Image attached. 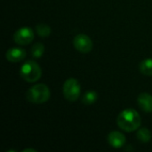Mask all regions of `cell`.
I'll list each match as a JSON object with an SVG mask.
<instances>
[{
    "label": "cell",
    "mask_w": 152,
    "mask_h": 152,
    "mask_svg": "<svg viewBox=\"0 0 152 152\" xmlns=\"http://www.w3.org/2000/svg\"><path fill=\"white\" fill-rule=\"evenodd\" d=\"M136 137H137V139H138L141 142H144V143L149 142L151 140V132L148 128H146V127L140 128V129H138V131H137Z\"/></svg>",
    "instance_id": "11"
},
{
    "label": "cell",
    "mask_w": 152,
    "mask_h": 152,
    "mask_svg": "<svg viewBox=\"0 0 152 152\" xmlns=\"http://www.w3.org/2000/svg\"><path fill=\"white\" fill-rule=\"evenodd\" d=\"M51 97L49 87L45 84H37L31 86L26 93V99L33 104H42L46 102Z\"/></svg>",
    "instance_id": "2"
},
{
    "label": "cell",
    "mask_w": 152,
    "mask_h": 152,
    "mask_svg": "<svg viewBox=\"0 0 152 152\" xmlns=\"http://www.w3.org/2000/svg\"><path fill=\"white\" fill-rule=\"evenodd\" d=\"M139 69L142 74L145 76H152V58H148L140 62Z\"/></svg>",
    "instance_id": "10"
},
{
    "label": "cell",
    "mask_w": 152,
    "mask_h": 152,
    "mask_svg": "<svg viewBox=\"0 0 152 152\" xmlns=\"http://www.w3.org/2000/svg\"><path fill=\"white\" fill-rule=\"evenodd\" d=\"M27 53L20 47H12L6 51L5 59L10 62H20L26 58Z\"/></svg>",
    "instance_id": "7"
},
{
    "label": "cell",
    "mask_w": 152,
    "mask_h": 152,
    "mask_svg": "<svg viewBox=\"0 0 152 152\" xmlns=\"http://www.w3.org/2000/svg\"><path fill=\"white\" fill-rule=\"evenodd\" d=\"M97 100H98V94L95 91H88L84 94L82 98V102L86 105H91L95 103Z\"/></svg>",
    "instance_id": "12"
},
{
    "label": "cell",
    "mask_w": 152,
    "mask_h": 152,
    "mask_svg": "<svg viewBox=\"0 0 152 152\" xmlns=\"http://www.w3.org/2000/svg\"><path fill=\"white\" fill-rule=\"evenodd\" d=\"M137 102L142 110L146 113L152 112V95L148 93H142L137 98Z\"/></svg>",
    "instance_id": "9"
},
{
    "label": "cell",
    "mask_w": 152,
    "mask_h": 152,
    "mask_svg": "<svg viewBox=\"0 0 152 152\" xmlns=\"http://www.w3.org/2000/svg\"><path fill=\"white\" fill-rule=\"evenodd\" d=\"M62 93L66 100L69 102H76L81 94V86L77 79L76 78H68L62 87Z\"/></svg>",
    "instance_id": "4"
},
{
    "label": "cell",
    "mask_w": 152,
    "mask_h": 152,
    "mask_svg": "<svg viewBox=\"0 0 152 152\" xmlns=\"http://www.w3.org/2000/svg\"><path fill=\"white\" fill-rule=\"evenodd\" d=\"M35 37L33 29L29 27H21L13 34V41L19 45H27L30 44Z\"/></svg>",
    "instance_id": "5"
},
{
    "label": "cell",
    "mask_w": 152,
    "mask_h": 152,
    "mask_svg": "<svg viewBox=\"0 0 152 152\" xmlns=\"http://www.w3.org/2000/svg\"><path fill=\"white\" fill-rule=\"evenodd\" d=\"M23 152H37V150H34V149H25V150H23Z\"/></svg>",
    "instance_id": "15"
},
{
    "label": "cell",
    "mask_w": 152,
    "mask_h": 152,
    "mask_svg": "<svg viewBox=\"0 0 152 152\" xmlns=\"http://www.w3.org/2000/svg\"><path fill=\"white\" fill-rule=\"evenodd\" d=\"M73 45L81 53H88L93 50L94 43L86 34H78L73 39Z\"/></svg>",
    "instance_id": "6"
},
{
    "label": "cell",
    "mask_w": 152,
    "mask_h": 152,
    "mask_svg": "<svg viewBox=\"0 0 152 152\" xmlns=\"http://www.w3.org/2000/svg\"><path fill=\"white\" fill-rule=\"evenodd\" d=\"M108 142L109 144L115 149L122 148L126 142V136L119 131H111L108 134Z\"/></svg>",
    "instance_id": "8"
},
{
    "label": "cell",
    "mask_w": 152,
    "mask_h": 152,
    "mask_svg": "<svg viewBox=\"0 0 152 152\" xmlns=\"http://www.w3.org/2000/svg\"><path fill=\"white\" fill-rule=\"evenodd\" d=\"M20 75L24 81L34 83L41 78L42 69L37 61L33 60H28L25 61L20 67Z\"/></svg>",
    "instance_id": "3"
},
{
    "label": "cell",
    "mask_w": 152,
    "mask_h": 152,
    "mask_svg": "<svg viewBox=\"0 0 152 152\" xmlns=\"http://www.w3.org/2000/svg\"><path fill=\"white\" fill-rule=\"evenodd\" d=\"M44 53H45V46L41 43L35 44L30 50V53L33 58H40L43 56Z\"/></svg>",
    "instance_id": "14"
},
{
    "label": "cell",
    "mask_w": 152,
    "mask_h": 152,
    "mask_svg": "<svg viewBox=\"0 0 152 152\" xmlns=\"http://www.w3.org/2000/svg\"><path fill=\"white\" fill-rule=\"evenodd\" d=\"M117 123L122 130L132 133L140 128L142 124V118L138 111L134 109H126L121 111L117 118Z\"/></svg>",
    "instance_id": "1"
},
{
    "label": "cell",
    "mask_w": 152,
    "mask_h": 152,
    "mask_svg": "<svg viewBox=\"0 0 152 152\" xmlns=\"http://www.w3.org/2000/svg\"><path fill=\"white\" fill-rule=\"evenodd\" d=\"M36 32L42 37H47L51 34L52 28L45 23H39L36 26Z\"/></svg>",
    "instance_id": "13"
}]
</instances>
